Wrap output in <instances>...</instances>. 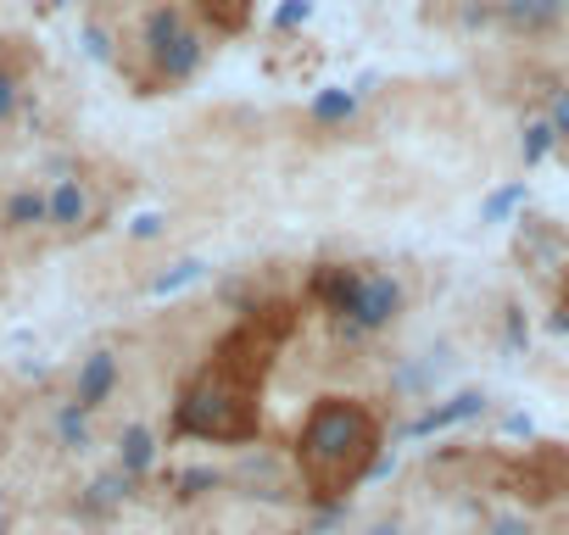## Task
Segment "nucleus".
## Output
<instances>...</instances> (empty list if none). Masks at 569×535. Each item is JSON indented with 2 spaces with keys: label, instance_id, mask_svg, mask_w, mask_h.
Segmentation results:
<instances>
[{
  "label": "nucleus",
  "instance_id": "15",
  "mask_svg": "<svg viewBox=\"0 0 569 535\" xmlns=\"http://www.w3.org/2000/svg\"><path fill=\"white\" fill-rule=\"evenodd\" d=\"M202 273H207V263H179V268H173V273H162L152 290H157V296H168V290H179V284H196Z\"/></svg>",
  "mask_w": 569,
  "mask_h": 535
},
{
  "label": "nucleus",
  "instance_id": "12",
  "mask_svg": "<svg viewBox=\"0 0 569 535\" xmlns=\"http://www.w3.org/2000/svg\"><path fill=\"white\" fill-rule=\"evenodd\" d=\"M57 435H62L68 452H89V413H84L78 402L57 408Z\"/></svg>",
  "mask_w": 569,
  "mask_h": 535
},
{
  "label": "nucleus",
  "instance_id": "19",
  "mask_svg": "<svg viewBox=\"0 0 569 535\" xmlns=\"http://www.w3.org/2000/svg\"><path fill=\"white\" fill-rule=\"evenodd\" d=\"M519 196H525V190H519V184H513V190H503V196H492V207H486V218H503V212H508V207H513Z\"/></svg>",
  "mask_w": 569,
  "mask_h": 535
},
{
  "label": "nucleus",
  "instance_id": "18",
  "mask_svg": "<svg viewBox=\"0 0 569 535\" xmlns=\"http://www.w3.org/2000/svg\"><path fill=\"white\" fill-rule=\"evenodd\" d=\"M547 123H553L558 139H569V95H558V101H553V118H547Z\"/></svg>",
  "mask_w": 569,
  "mask_h": 535
},
{
  "label": "nucleus",
  "instance_id": "20",
  "mask_svg": "<svg viewBox=\"0 0 569 535\" xmlns=\"http://www.w3.org/2000/svg\"><path fill=\"white\" fill-rule=\"evenodd\" d=\"M302 17H307V0H291V7L279 12V28H296Z\"/></svg>",
  "mask_w": 569,
  "mask_h": 535
},
{
  "label": "nucleus",
  "instance_id": "16",
  "mask_svg": "<svg viewBox=\"0 0 569 535\" xmlns=\"http://www.w3.org/2000/svg\"><path fill=\"white\" fill-rule=\"evenodd\" d=\"M213 485H223L218 469H190V474L179 479V497H202V491H213Z\"/></svg>",
  "mask_w": 569,
  "mask_h": 535
},
{
  "label": "nucleus",
  "instance_id": "13",
  "mask_svg": "<svg viewBox=\"0 0 569 535\" xmlns=\"http://www.w3.org/2000/svg\"><path fill=\"white\" fill-rule=\"evenodd\" d=\"M352 112H358V95L352 89H324L318 101H313V123H324V129L329 123H347Z\"/></svg>",
  "mask_w": 569,
  "mask_h": 535
},
{
  "label": "nucleus",
  "instance_id": "11",
  "mask_svg": "<svg viewBox=\"0 0 569 535\" xmlns=\"http://www.w3.org/2000/svg\"><path fill=\"white\" fill-rule=\"evenodd\" d=\"M7 223L12 229L51 223V202H45V190H17V196H7Z\"/></svg>",
  "mask_w": 569,
  "mask_h": 535
},
{
  "label": "nucleus",
  "instance_id": "7",
  "mask_svg": "<svg viewBox=\"0 0 569 535\" xmlns=\"http://www.w3.org/2000/svg\"><path fill=\"white\" fill-rule=\"evenodd\" d=\"M118 469H123L129 479H146V474L157 469V429L129 424V429L118 435Z\"/></svg>",
  "mask_w": 569,
  "mask_h": 535
},
{
  "label": "nucleus",
  "instance_id": "6",
  "mask_svg": "<svg viewBox=\"0 0 569 535\" xmlns=\"http://www.w3.org/2000/svg\"><path fill=\"white\" fill-rule=\"evenodd\" d=\"M497 17H503V28H508V34L542 39V34H553V28H558V17H564V0H503V7H497Z\"/></svg>",
  "mask_w": 569,
  "mask_h": 535
},
{
  "label": "nucleus",
  "instance_id": "2",
  "mask_svg": "<svg viewBox=\"0 0 569 535\" xmlns=\"http://www.w3.org/2000/svg\"><path fill=\"white\" fill-rule=\"evenodd\" d=\"M379 413L358 397H318L296 435V469L313 502H341L379 463Z\"/></svg>",
  "mask_w": 569,
  "mask_h": 535
},
{
  "label": "nucleus",
  "instance_id": "1",
  "mask_svg": "<svg viewBox=\"0 0 569 535\" xmlns=\"http://www.w3.org/2000/svg\"><path fill=\"white\" fill-rule=\"evenodd\" d=\"M296 335V307L268 302L252 307L234 324L213 357L196 368V379L173 402V435L213 447H252L263 435V385L274 374V357L284 352V340Z\"/></svg>",
  "mask_w": 569,
  "mask_h": 535
},
{
  "label": "nucleus",
  "instance_id": "3",
  "mask_svg": "<svg viewBox=\"0 0 569 535\" xmlns=\"http://www.w3.org/2000/svg\"><path fill=\"white\" fill-rule=\"evenodd\" d=\"M307 296L329 313L352 324L358 335H374L402 318V284L391 273H374V268H352V263H318L307 279Z\"/></svg>",
  "mask_w": 569,
  "mask_h": 535
},
{
  "label": "nucleus",
  "instance_id": "14",
  "mask_svg": "<svg viewBox=\"0 0 569 535\" xmlns=\"http://www.w3.org/2000/svg\"><path fill=\"white\" fill-rule=\"evenodd\" d=\"M553 139H558V134H553V123H531V129H525V168H531V162H542V157L553 151Z\"/></svg>",
  "mask_w": 569,
  "mask_h": 535
},
{
  "label": "nucleus",
  "instance_id": "8",
  "mask_svg": "<svg viewBox=\"0 0 569 535\" xmlns=\"http://www.w3.org/2000/svg\"><path fill=\"white\" fill-rule=\"evenodd\" d=\"M45 202H51V223L57 229H78L89 218V196H84L78 179H57L51 190H45Z\"/></svg>",
  "mask_w": 569,
  "mask_h": 535
},
{
  "label": "nucleus",
  "instance_id": "23",
  "mask_svg": "<svg viewBox=\"0 0 569 535\" xmlns=\"http://www.w3.org/2000/svg\"><path fill=\"white\" fill-rule=\"evenodd\" d=\"M558 329H569V290H564V307H558V318H553Z\"/></svg>",
  "mask_w": 569,
  "mask_h": 535
},
{
  "label": "nucleus",
  "instance_id": "9",
  "mask_svg": "<svg viewBox=\"0 0 569 535\" xmlns=\"http://www.w3.org/2000/svg\"><path fill=\"white\" fill-rule=\"evenodd\" d=\"M486 408V397L481 391H458L452 402H441V408H431L419 424H413V435H436V429H452V424H463V418H474Z\"/></svg>",
  "mask_w": 569,
  "mask_h": 535
},
{
  "label": "nucleus",
  "instance_id": "10",
  "mask_svg": "<svg viewBox=\"0 0 569 535\" xmlns=\"http://www.w3.org/2000/svg\"><path fill=\"white\" fill-rule=\"evenodd\" d=\"M196 12L213 34H246L252 23V0H196Z\"/></svg>",
  "mask_w": 569,
  "mask_h": 535
},
{
  "label": "nucleus",
  "instance_id": "25",
  "mask_svg": "<svg viewBox=\"0 0 569 535\" xmlns=\"http://www.w3.org/2000/svg\"><path fill=\"white\" fill-rule=\"evenodd\" d=\"M564 7H569V0H564Z\"/></svg>",
  "mask_w": 569,
  "mask_h": 535
},
{
  "label": "nucleus",
  "instance_id": "24",
  "mask_svg": "<svg viewBox=\"0 0 569 535\" xmlns=\"http://www.w3.org/2000/svg\"><path fill=\"white\" fill-rule=\"evenodd\" d=\"M368 535H402V530H397V524H374Z\"/></svg>",
  "mask_w": 569,
  "mask_h": 535
},
{
  "label": "nucleus",
  "instance_id": "5",
  "mask_svg": "<svg viewBox=\"0 0 569 535\" xmlns=\"http://www.w3.org/2000/svg\"><path fill=\"white\" fill-rule=\"evenodd\" d=\"M112 391H118V357L112 352H89L78 363V374H73V402L84 413H101L112 402Z\"/></svg>",
  "mask_w": 569,
  "mask_h": 535
},
{
  "label": "nucleus",
  "instance_id": "21",
  "mask_svg": "<svg viewBox=\"0 0 569 535\" xmlns=\"http://www.w3.org/2000/svg\"><path fill=\"white\" fill-rule=\"evenodd\" d=\"M152 234H162V218H140L134 223V240H152Z\"/></svg>",
  "mask_w": 569,
  "mask_h": 535
},
{
  "label": "nucleus",
  "instance_id": "22",
  "mask_svg": "<svg viewBox=\"0 0 569 535\" xmlns=\"http://www.w3.org/2000/svg\"><path fill=\"white\" fill-rule=\"evenodd\" d=\"M497 535H531V530L519 524V519H503V524H497Z\"/></svg>",
  "mask_w": 569,
  "mask_h": 535
},
{
  "label": "nucleus",
  "instance_id": "4",
  "mask_svg": "<svg viewBox=\"0 0 569 535\" xmlns=\"http://www.w3.org/2000/svg\"><path fill=\"white\" fill-rule=\"evenodd\" d=\"M146 57H152L162 84H184V78H196V68L207 57V39L190 23L184 7H157L146 17Z\"/></svg>",
  "mask_w": 569,
  "mask_h": 535
},
{
  "label": "nucleus",
  "instance_id": "17",
  "mask_svg": "<svg viewBox=\"0 0 569 535\" xmlns=\"http://www.w3.org/2000/svg\"><path fill=\"white\" fill-rule=\"evenodd\" d=\"M12 112H17V78H12V73H0V129L12 123Z\"/></svg>",
  "mask_w": 569,
  "mask_h": 535
}]
</instances>
